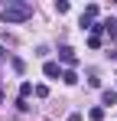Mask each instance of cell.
I'll return each instance as SVG.
<instances>
[{
  "mask_svg": "<svg viewBox=\"0 0 117 121\" xmlns=\"http://www.w3.org/2000/svg\"><path fill=\"white\" fill-rule=\"evenodd\" d=\"M0 105H3V92H0Z\"/></svg>",
  "mask_w": 117,
  "mask_h": 121,
  "instance_id": "cell-15",
  "label": "cell"
},
{
  "mask_svg": "<svg viewBox=\"0 0 117 121\" xmlns=\"http://www.w3.org/2000/svg\"><path fill=\"white\" fill-rule=\"evenodd\" d=\"M29 17H33V3H26V0H13V3H7L0 10L3 23H26Z\"/></svg>",
  "mask_w": 117,
  "mask_h": 121,
  "instance_id": "cell-1",
  "label": "cell"
},
{
  "mask_svg": "<svg viewBox=\"0 0 117 121\" xmlns=\"http://www.w3.org/2000/svg\"><path fill=\"white\" fill-rule=\"evenodd\" d=\"M88 118H91V121H101V118H104V108H101V105H94V108L88 111Z\"/></svg>",
  "mask_w": 117,
  "mask_h": 121,
  "instance_id": "cell-11",
  "label": "cell"
},
{
  "mask_svg": "<svg viewBox=\"0 0 117 121\" xmlns=\"http://www.w3.org/2000/svg\"><path fill=\"white\" fill-rule=\"evenodd\" d=\"M10 65H13V72H16V75H23V72H26V62L20 59V56H10Z\"/></svg>",
  "mask_w": 117,
  "mask_h": 121,
  "instance_id": "cell-8",
  "label": "cell"
},
{
  "mask_svg": "<svg viewBox=\"0 0 117 121\" xmlns=\"http://www.w3.org/2000/svg\"><path fill=\"white\" fill-rule=\"evenodd\" d=\"M101 30H104V33H107L111 39H117V20H114V17H111V20H104V23H101Z\"/></svg>",
  "mask_w": 117,
  "mask_h": 121,
  "instance_id": "cell-5",
  "label": "cell"
},
{
  "mask_svg": "<svg viewBox=\"0 0 117 121\" xmlns=\"http://www.w3.org/2000/svg\"><path fill=\"white\" fill-rule=\"evenodd\" d=\"M29 95H33V82H23V85H20V98L26 101Z\"/></svg>",
  "mask_w": 117,
  "mask_h": 121,
  "instance_id": "cell-9",
  "label": "cell"
},
{
  "mask_svg": "<svg viewBox=\"0 0 117 121\" xmlns=\"http://www.w3.org/2000/svg\"><path fill=\"white\" fill-rule=\"evenodd\" d=\"M62 82H65V85H78V72L75 69H65V72H62Z\"/></svg>",
  "mask_w": 117,
  "mask_h": 121,
  "instance_id": "cell-7",
  "label": "cell"
},
{
  "mask_svg": "<svg viewBox=\"0 0 117 121\" xmlns=\"http://www.w3.org/2000/svg\"><path fill=\"white\" fill-rule=\"evenodd\" d=\"M88 46H91V49H101V36H94V33H91V36H88Z\"/></svg>",
  "mask_w": 117,
  "mask_h": 121,
  "instance_id": "cell-12",
  "label": "cell"
},
{
  "mask_svg": "<svg viewBox=\"0 0 117 121\" xmlns=\"http://www.w3.org/2000/svg\"><path fill=\"white\" fill-rule=\"evenodd\" d=\"M65 121H81V115H78V111H72V115H68Z\"/></svg>",
  "mask_w": 117,
  "mask_h": 121,
  "instance_id": "cell-14",
  "label": "cell"
},
{
  "mask_svg": "<svg viewBox=\"0 0 117 121\" xmlns=\"http://www.w3.org/2000/svg\"><path fill=\"white\" fill-rule=\"evenodd\" d=\"M98 13H101V10H98V3H88L81 17H85V20H91V23H94V20H98Z\"/></svg>",
  "mask_w": 117,
  "mask_h": 121,
  "instance_id": "cell-6",
  "label": "cell"
},
{
  "mask_svg": "<svg viewBox=\"0 0 117 121\" xmlns=\"http://www.w3.org/2000/svg\"><path fill=\"white\" fill-rule=\"evenodd\" d=\"M101 105H117V88H104L101 92Z\"/></svg>",
  "mask_w": 117,
  "mask_h": 121,
  "instance_id": "cell-4",
  "label": "cell"
},
{
  "mask_svg": "<svg viewBox=\"0 0 117 121\" xmlns=\"http://www.w3.org/2000/svg\"><path fill=\"white\" fill-rule=\"evenodd\" d=\"M55 13H58V17H62V13H68V3H65V0H58V3H55Z\"/></svg>",
  "mask_w": 117,
  "mask_h": 121,
  "instance_id": "cell-13",
  "label": "cell"
},
{
  "mask_svg": "<svg viewBox=\"0 0 117 121\" xmlns=\"http://www.w3.org/2000/svg\"><path fill=\"white\" fill-rule=\"evenodd\" d=\"M42 72H46V79H62V69H58V62H46V65H42Z\"/></svg>",
  "mask_w": 117,
  "mask_h": 121,
  "instance_id": "cell-3",
  "label": "cell"
},
{
  "mask_svg": "<svg viewBox=\"0 0 117 121\" xmlns=\"http://www.w3.org/2000/svg\"><path fill=\"white\" fill-rule=\"evenodd\" d=\"M33 95L36 98H49V85H33Z\"/></svg>",
  "mask_w": 117,
  "mask_h": 121,
  "instance_id": "cell-10",
  "label": "cell"
},
{
  "mask_svg": "<svg viewBox=\"0 0 117 121\" xmlns=\"http://www.w3.org/2000/svg\"><path fill=\"white\" fill-rule=\"evenodd\" d=\"M58 59L65 62V65H75L78 56H75V49H72V46H62V49H58Z\"/></svg>",
  "mask_w": 117,
  "mask_h": 121,
  "instance_id": "cell-2",
  "label": "cell"
},
{
  "mask_svg": "<svg viewBox=\"0 0 117 121\" xmlns=\"http://www.w3.org/2000/svg\"><path fill=\"white\" fill-rule=\"evenodd\" d=\"M114 59H117V52H114Z\"/></svg>",
  "mask_w": 117,
  "mask_h": 121,
  "instance_id": "cell-16",
  "label": "cell"
}]
</instances>
